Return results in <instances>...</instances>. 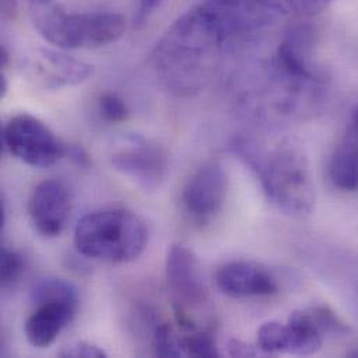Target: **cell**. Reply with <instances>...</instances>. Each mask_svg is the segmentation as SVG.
Wrapping results in <instances>:
<instances>
[{
	"mask_svg": "<svg viewBox=\"0 0 358 358\" xmlns=\"http://www.w3.org/2000/svg\"><path fill=\"white\" fill-rule=\"evenodd\" d=\"M229 39L201 3L166 29L158 41L152 62L168 90L194 95L208 83L217 53Z\"/></svg>",
	"mask_w": 358,
	"mask_h": 358,
	"instance_id": "cell-1",
	"label": "cell"
},
{
	"mask_svg": "<svg viewBox=\"0 0 358 358\" xmlns=\"http://www.w3.org/2000/svg\"><path fill=\"white\" fill-rule=\"evenodd\" d=\"M234 152L255 173L266 198L293 216L310 215L315 203V191L307 157L300 145L282 141L265 151L248 140H238Z\"/></svg>",
	"mask_w": 358,
	"mask_h": 358,
	"instance_id": "cell-2",
	"label": "cell"
},
{
	"mask_svg": "<svg viewBox=\"0 0 358 358\" xmlns=\"http://www.w3.org/2000/svg\"><path fill=\"white\" fill-rule=\"evenodd\" d=\"M147 241L144 220L126 209L92 212L77 223L74 231V244L81 255L112 264L137 259Z\"/></svg>",
	"mask_w": 358,
	"mask_h": 358,
	"instance_id": "cell-3",
	"label": "cell"
},
{
	"mask_svg": "<svg viewBox=\"0 0 358 358\" xmlns=\"http://www.w3.org/2000/svg\"><path fill=\"white\" fill-rule=\"evenodd\" d=\"M34 25L57 49H95L117 42L124 35L126 18L112 11H69L45 4L36 6Z\"/></svg>",
	"mask_w": 358,
	"mask_h": 358,
	"instance_id": "cell-4",
	"label": "cell"
},
{
	"mask_svg": "<svg viewBox=\"0 0 358 358\" xmlns=\"http://www.w3.org/2000/svg\"><path fill=\"white\" fill-rule=\"evenodd\" d=\"M3 148L32 168H50L67 157L69 145L39 119L21 113L13 116L1 131Z\"/></svg>",
	"mask_w": 358,
	"mask_h": 358,
	"instance_id": "cell-5",
	"label": "cell"
},
{
	"mask_svg": "<svg viewBox=\"0 0 358 358\" xmlns=\"http://www.w3.org/2000/svg\"><path fill=\"white\" fill-rule=\"evenodd\" d=\"M166 280L180 325L188 331L198 329L194 317L208 303V287L201 264L189 248L181 244L171 247L166 258Z\"/></svg>",
	"mask_w": 358,
	"mask_h": 358,
	"instance_id": "cell-6",
	"label": "cell"
},
{
	"mask_svg": "<svg viewBox=\"0 0 358 358\" xmlns=\"http://www.w3.org/2000/svg\"><path fill=\"white\" fill-rule=\"evenodd\" d=\"M110 164L144 191H155L166 178L169 159L158 143L131 136L112 154Z\"/></svg>",
	"mask_w": 358,
	"mask_h": 358,
	"instance_id": "cell-7",
	"label": "cell"
},
{
	"mask_svg": "<svg viewBox=\"0 0 358 358\" xmlns=\"http://www.w3.org/2000/svg\"><path fill=\"white\" fill-rule=\"evenodd\" d=\"M27 208L34 229L43 237H56L70 219L71 195L63 181L45 180L31 192Z\"/></svg>",
	"mask_w": 358,
	"mask_h": 358,
	"instance_id": "cell-8",
	"label": "cell"
},
{
	"mask_svg": "<svg viewBox=\"0 0 358 358\" xmlns=\"http://www.w3.org/2000/svg\"><path fill=\"white\" fill-rule=\"evenodd\" d=\"M227 194V178L222 165L208 162L198 168L187 181L182 203L198 222L210 220L223 206Z\"/></svg>",
	"mask_w": 358,
	"mask_h": 358,
	"instance_id": "cell-9",
	"label": "cell"
},
{
	"mask_svg": "<svg viewBox=\"0 0 358 358\" xmlns=\"http://www.w3.org/2000/svg\"><path fill=\"white\" fill-rule=\"evenodd\" d=\"M215 280L223 294L236 300L271 297L280 290L278 278L272 271L248 261H234L220 266Z\"/></svg>",
	"mask_w": 358,
	"mask_h": 358,
	"instance_id": "cell-10",
	"label": "cell"
},
{
	"mask_svg": "<svg viewBox=\"0 0 358 358\" xmlns=\"http://www.w3.org/2000/svg\"><path fill=\"white\" fill-rule=\"evenodd\" d=\"M32 70L39 83L49 90L83 84L94 74L90 63L66 55L62 49L39 50L34 57Z\"/></svg>",
	"mask_w": 358,
	"mask_h": 358,
	"instance_id": "cell-11",
	"label": "cell"
},
{
	"mask_svg": "<svg viewBox=\"0 0 358 358\" xmlns=\"http://www.w3.org/2000/svg\"><path fill=\"white\" fill-rule=\"evenodd\" d=\"M80 301L55 300L34 306L35 310L25 322V336L31 346L49 348L69 327L77 314Z\"/></svg>",
	"mask_w": 358,
	"mask_h": 358,
	"instance_id": "cell-12",
	"label": "cell"
},
{
	"mask_svg": "<svg viewBox=\"0 0 358 358\" xmlns=\"http://www.w3.org/2000/svg\"><path fill=\"white\" fill-rule=\"evenodd\" d=\"M329 179L346 192L358 191V106L329 161Z\"/></svg>",
	"mask_w": 358,
	"mask_h": 358,
	"instance_id": "cell-13",
	"label": "cell"
},
{
	"mask_svg": "<svg viewBox=\"0 0 358 358\" xmlns=\"http://www.w3.org/2000/svg\"><path fill=\"white\" fill-rule=\"evenodd\" d=\"M268 20L276 21L285 15L311 17L329 7L332 0H238Z\"/></svg>",
	"mask_w": 358,
	"mask_h": 358,
	"instance_id": "cell-14",
	"label": "cell"
},
{
	"mask_svg": "<svg viewBox=\"0 0 358 358\" xmlns=\"http://www.w3.org/2000/svg\"><path fill=\"white\" fill-rule=\"evenodd\" d=\"M29 300L32 306L55 301V300H73L80 301L78 289L69 280L59 278H43L35 282L29 292Z\"/></svg>",
	"mask_w": 358,
	"mask_h": 358,
	"instance_id": "cell-15",
	"label": "cell"
},
{
	"mask_svg": "<svg viewBox=\"0 0 358 358\" xmlns=\"http://www.w3.org/2000/svg\"><path fill=\"white\" fill-rule=\"evenodd\" d=\"M336 287L358 313V257L336 252Z\"/></svg>",
	"mask_w": 358,
	"mask_h": 358,
	"instance_id": "cell-16",
	"label": "cell"
},
{
	"mask_svg": "<svg viewBox=\"0 0 358 358\" xmlns=\"http://www.w3.org/2000/svg\"><path fill=\"white\" fill-rule=\"evenodd\" d=\"M182 357H219L216 339L206 329H192L188 335L180 338Z\"/></svg>",
	"mask_w": 358,
	"mask_h": 358,
	"instance_id": "cell-17",
	"label": "cell"
},
{
	"mask_svg": "<svg viewBox=\"0 0 358 358\" xmlns=\"http://www.w3.org/2000/svg\"><path fill=\"white\" fill-rule=\"evenodd\" d=\"M257 346L265 355L287 353L289 348V328L287 324L269 321L264 324L257 336Z\"/></svg>",
	"mask_w": 358,
	"mask_h": 358,
	"instance_id": "cell-18",
	"label": "cell"
},
{
	"mask_svg": "<svg viewBox=\"0 0 358 358\" xmlns=\"http://www.w3.org/2000/svg\"><path fill=\"white\" fill-rule=\"evenodd\" d=\"M0 280L3 287H8L14 285L25 268V261L22 255L11 250L8 247L1 248V258H0Z\"/></svg>",
	"mask_w": 358,
	"mask_h": 358,
	"instance_id": "cell-19",
	"label": "cell"
},
{
	"mask_svg": "<svg viewBox=\"0 0 358 358\" xmlns=\"http://www.w3.org/2000/svg\"><path fill=\"white\" fill-rule=\"evenodd\" d=\"M154 353L158 357H182L178 339L168 325H159L154 331L152 336Z\"/></svg>",
	"mask_w": 358,
	"mask_h": 358,
	"instance_id": "cell-20",
	"label": "cell"
},
{
	"mask_svg": "<svg viewBox=\"0 0 358 358\" xmlns=\"http://www.w3.org/2000/svg\"><path fill=\"white\" fill-rule=\"evenodd\" d=\"M98 112L108 123H122L129 117V108L117 94H103L98 101Z\"/></svg>",
	"mask_w": 358,
	"mask_h": 358,
	"instance_id": "cell-21",
	"label": "cell"
},
{
	"mask_svg": "<svg viewBox=\"0 0 358 358\" xmlns=\"http://www.w3.org/2000/svg\"><path fill=\"white\" fill-rule=\"evenodd\" d=\"M59 356L63 358H101L108 357V355L98 348L96 345H92L90 342H74L67 346L59 353Z\"/></svg>",
	"mask_w": 358,
	"mask_h": 358,
	"instance_id": "cell-22",
	"label": "cell"
},
{
	"mask_svg": "<svg viewBox=\"0 0 358 358\" xmlns=\"http://www.w3.org/2000/svg\"><path fill=\"white\" fill-rule=\"evenodd\" d=\"M162 0H140L137 14H136V24L144 25L150 17L155 13V10L159 7Z\"/></svg>",
	"mask_w": 358,
	"mask_h": 358,
	"instance_id": "cell-23",
	"label": "cell"
},
{
	"mask_svg": "<svg viewBox=\"0 0 358 358\" xmlns=\"http://www.w3.org/2000/svg\"><path fill=\"white\" fill-rule=\"evenodd\" d=\"M227 353L231 357H254L258 352L238 339H231L227 343Z\"/></svg>",
	"mask_w": 358,
	"mask_h": 358,
	"instance_id": "cell-24",
	"label": "cell"
},
{
	"mask_svg": "<svg viewBox=\"0 0 358 358\" xmlns=\"http://www.w3.org/2000/svg\"><path fill=\"white\" fill-rule=\"evenodd\" d=\"M67 158H70L76 165L87 168L90 165V159L88 155L85 154V151L77 145H69L67 150Z\"/></svg>",
	"mask_w": 358,
	"mask_h": 358,
	"instance_id": "cell-25",
	"label": "cell"
},
{
	"mask_svg": "<svg viewBox=\"0 0 358 358\" xmlns=\"http://www.w3.org/2000/svg\"><path fill=\"white\" fill-rule=\"evenodd\" d=\"M7 88H8V85H7V78H6L4 74H1V80H0V95H1V98L6 96Z\"/></svg>",
	"mask_w": 358,
	"mask_h": 358,
	"instance_id": "cell-26",
	"label": "cell"
},
{
	"mask_svg": "<svg viewBox=\"0 0 358 358\" xmlns=\"http://www.w3.org/2000/svg\"><path fill=\"white\" fill-rule=\"evenodd\" d=\"M29 1L35 6H45V4L49 3V0H29Z\"/></svg>",
	"mask_w": 358,
	"mask_h": 358,
	"instance_id": "cell-27",
	"label": "cell"
}]
</instances>
